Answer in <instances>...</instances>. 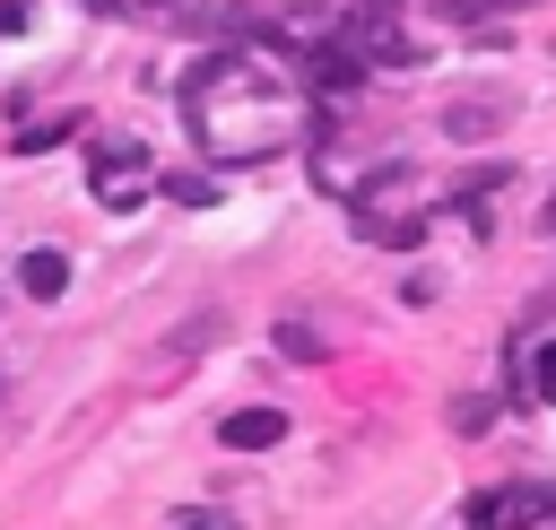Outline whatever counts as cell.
<instances>
[{
	"mask_svg": "<svg viewBox=\"0 0 556 530\" xmlns=\"http://www.w3.org/2000/svg\"><path fill=\"white\" fill-rule=\"evenodd\" d=\"M365 61H382V70H400V61H417V43H408V26H400V0H356L348 9V26H339Z\"/></svg>",
	"mask_w": 556,
	"mask_h": 530,
	"instance_id": "obj_1",
	"label": "cell"
},
{
	"mask_svg": "<svg viewBox=\"0 0 556 530\" xmlns=\"http://www.w3.org/2000/svg\"><path fill=\"white\" fill-rule=\"evenodd\" d=\"M87 182L104 209H139L148 200V148H96L87 156Z\"/></svg>",
	"mask_w": 556,
	"mask_h": 530,
	"instance_id": "obj_2",
	"label": "cell"
},
{
	"mask_svg": "<svg viewBox=\"0 0 556 530\" xmlns=\"http://www.w3.org/2000/svg\"><path fill=\"white\" fill-rule=\"evenodd\" d=\"M217 434H226L235 452H261V443H278V434H287V417H278V408H235Z\"/></svg>",
	"mask_w": 556,
	"mask_h": 530,
	"instance_id": "obj_3",
	"label": "cell"
},
{
	"mask_svg": "<svg viewBox=\"0 0 556 530\" xmlns=\"http://www.w3.org/2000/svg\"><path fill=\"white\" fill-rule=\"evenodd\" d=\"M17 287H26V295H61V287H70V261H61V252H26V261H17Z\"/></svg>",
	"mask_w": 556,
	"mask_h": 530,
	"instance_id": "obj_4",
	"label": "cell"
},
{
	"mask_svg": "<svg viewBox=\"0 0 556 530\" xmlns=\"http://www.w3.org/2000/svg\"><path fill=\"white\" fill-rule=\"evenodd\" d=\"M434 17H460V26H478V17H504V9H530V0H426Z\"/></svg>",
	"mask_w": 556,
	"mask_h": 530,
	"instance_id": "obj_5",
	"label": "cell"
},
{
	"mask_svg": "<svg viewBox=\"0 0 556 530\" xmlns=\"http://www.w3.org/2000/svg\"><path fill=\"white\" fill-rule=\"evenodd\" d=\"M278 348H287V356H295V365H313V356H321V339H313V330H304V321H278Z\"/></svg>",
	"mask_w": 556,
	"mask_h": 530,
	"instance_id": "obj_6",
	"label": "cell"
},
{
	"mask_svg": "<svg viewBox=\"0 0 556 530\" xmlns=\"http://www.w3.org/2000/svg\"><path fill=\"white\" fill-rule=\"evenodd\" d=\"M530 391H539V400H556V348H539V356H530Z\"/></svg>",
	"mask_w": 556,
	"mask_h": 530,
	"instance_id": "obj_7",
	"label": "cell"
},
{
	"mask_svg": "<svg viewBox=\"0 0 556 530\" xmlns=\"http://www.w3.org/2000/svg\"><path fill=\"white\" fill-rule=\"evenodd\" d=\"M26 26V0H0V35H17Z\"/></svg>",
	"mask_w": 556,
	"mask_h": 530,
	"instance_id": "obj_8",
	"label": "cell"
},
{
	"mask_svg": "<svg viewBox=\"0 0 556 530\" xmlns=\"http://www.w3.org/2000/svg\"><path fill=\"white\" fill-rule=\"evenodd\" d=\"M87 9H122V0H87Z\"/></svg>",
	"mask_w": 556,
	"mask_h": 530,
	"instance_id": "obj_9",
	"label": "cell"
},
{
	"mask_svg": "<svg viewBox=\"0 0 556 530\" xmlns=\"http://www.w3.org/2000/svg\"><path fill=\"white\" fill-rule=\"evenodd\" d=\"M208 530H226V521H208Z\"/></svg>",
	"mask_w": 556,
	"mask_h": 530,
	"instance_id": "obj_10",
	"label": "cell"
}]
</instances>
